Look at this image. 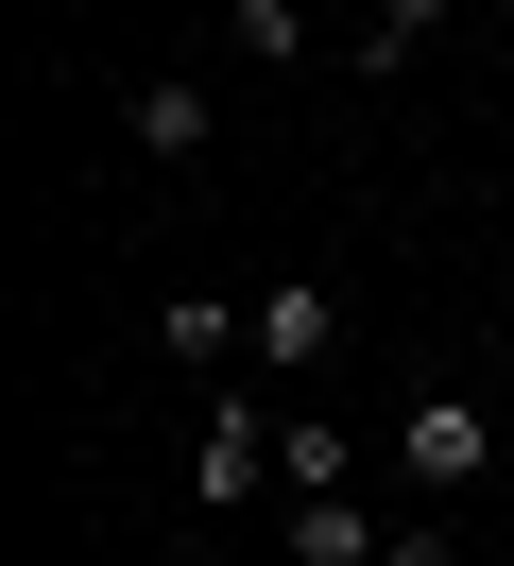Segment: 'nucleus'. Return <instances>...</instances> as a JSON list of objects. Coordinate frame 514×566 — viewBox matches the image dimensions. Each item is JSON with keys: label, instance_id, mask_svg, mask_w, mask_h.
Masks as SVG:
<instances>
[{"label": "nucleus", "instance_id": "7", "mask_svg": "<svg viewBox=\"0 0 514 566\" xmlns=\"http://www.w3.org/2000/svg\"><path fill=\"white\" fill-rule=\"evenodd\" d=\"M223 52H240V70H292L308 18H292V0H223Z\"/></svg>", "mask_w": 514, "mask_h": 566}, {"label": "nucleus", "instance_id": "9", "mask_svg": "<svg viewBox=\"0 0 514 566\" xmlns=\"http://www.w3.org/2000/svg\"><path fill=\"white\" fill-rule=\"evenodd\" d=\"M395 566H463V549H445V515H395Z\"/></svg>", "mask_w": 514, "mask_h": 566}, {"label": "nucleus", "instance_id": "6", "mask_svg": "<svg viewBox=\"0 0 514 566\" xmlns=\"http://www.w3.org/2000/svg\"><path fill=\"white\" fill-rule=\"evenodd\" d=\"M343 463H360V447H343L326 412H274V481H292V497H343Z\"/></svg>", "mask_w": 514, "mask_h": 566}, {"label": "nucleus", "instance_id": "4", "mask_svg": "<svg viewBox=\"0 0 514 566\" xmlns=\"http://www.w3.org/2000/svg\"><path fill=\"white\" fill-rule=\"evenodd\" d=\"M120 120H137V155H206V138H223V86H206V70H155Z\"/></svg>", "mask_w": 514, "mask_h": 566}, {"label": "nucleus", "instance_id": "1", "mask_svg": "<svg viewBox=\"0 0 514 566\" xmlns=\"http://www.w3.org/2000/svg\"><path fill=\"white\" fill-rule=\"evenodd\" d=\"M480 463H497V412H480V395H411V412H395V481L429 497V515L480 481Z\"/></svg>", "mask_w": 514, "mask_h": 566}, {"label": "nucleus", "instance_id": "3", "mask_svg": "<svg viewBox=\"0 0 514 566\" xmlns=\"http://www.w3.org/2000/svg\"><path fill=\"white\" fill-rule=\"evenodd\" d=\"M240 360H258V378H326V360H343V292H258V344H240Z\"/></svg>", "mask_w": 514, "mask_h": 566}, {"label": "nucleus", "instance_id": "2", "mask_svg": "<svg viewBox=\"0 0 514 566\" xmlns=\"http://www.w3.org/2000/svg\"><path fill=\"white\" fill-rule=\"evenodd\" d=\"M274 481V395H206V429H189V497L223 515V497H258Z\"/></svg>", "mask_w": 514, "mask_h": 566}, {"label": "nucleus", "instance_id": "5", "mask_svg": "<svg viewBox=\"0 0 514 566\" xmlns=\"http://www.w3.org/2000/svg\"><path fill=\"white\" fill-rule=\"evenodd\" d=\"M292 566H395V532L360 497H292Z\"/></svg>", "mask_w": 514, "mask_h": 566}, {"label": "nucleus", "instance_id": "8", "mask_svg": "<svg viewBox=\"0 0 514 566\" xmlns=\"http://www.w3.org/2000/svg\"><path fill=\"white\" fill-rule=\"evenodd\" d=\"M429 18H445V0H377V18H360V70H411V52H429Z\"/></svg>", "mask_w": 514, "mask_h": 566}]
</instances>
